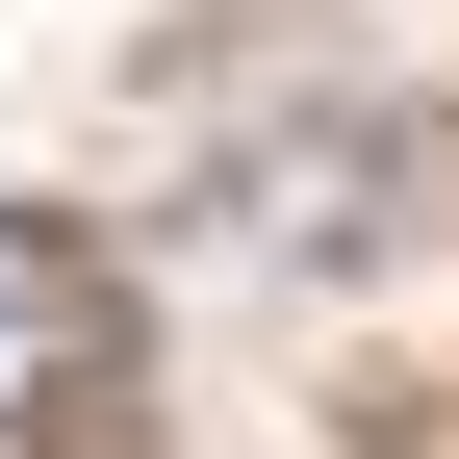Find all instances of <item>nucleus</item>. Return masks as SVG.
Returning <instances> with one entry per match:
<instances>
[{
    "label": "nucleus",
    "mask_w": 459,
    "mask_h": 459,
    "mask_svg": "<svg viewBox=\"0 0 459 459\" xmlns=\"http://www.w3.org/2000/svg\"><path fill=\"white\" fill-rule=\"evenodd\" d=\"M77 383H102V255H77V230H26V204H0V434H51Z\"/></svg>",
    "instance_id": "f257e3e1"
}]
</instances>
